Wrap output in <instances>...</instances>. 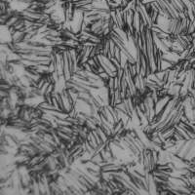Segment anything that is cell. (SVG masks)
<instances>
[{"instance_id":"obj_1","label":"cell","mask_w":195,"mask_h":195,"mask_svg":"<svg viewBox=\"0 0 195 195\" xmlns=\"http://www.w3.org/2000/svg\"><path fill=\"white\" fill-rule=\"evenodd\" d=\"M97 1H101V0H94V2H97Z\"/></svg>"}]
</instances>
